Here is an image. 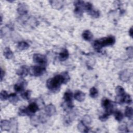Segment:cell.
Wrapping results in <instances>:
<instances>
[{"label": "cell", "mask_w": 133, "mask_h": 133, "mask_svg": "<svg viewBox=\"0 0 133 133\" xmlns=\"http://www.w3.org/2000/svg\"><path fill=\"white\" fill-rule=\"evenodd\" d=\"M70 80V76L66 72L61 74L57 75L55 77L49 78L46 82L47 87L52 91L58 90L62 84H65Z\"/></svg>", "instance_id": "obj_1"}, {"label": "cell", "mask_w": 133, "mask_h": 133, "mask_svg": "<svg viewBox=\"0 0 133 133\" xmlns=\"http://www.w3.org/2000/svg\"><path fill=\"white\" fill-rule=\"evenodd\" d=\"M115 37L112 36H110L94 41L93 47L96 50H100L103 47L113 45L115 43Z\"/></svg>", "instance_id": "obj_2"}, {"label": "cell", "mask_w": 133, "mask_h": 133, "mask_svg": "<svg viewBox=\"0 0 133 133\" xmlns=\"http://www.w3.org/2000/svg\"><path fill=\"white\" fill-rule=\"evenodd\" d=\"M46 71V68L44 66L35 65L32 66L29 69L30 74L34 76H39L43 75Z\"/></svg>", "instance_id": "obj_3"}, {"label": "cell", "mask_w": 133, "mask_h": 133, "mask_svg": "<svg viewBox=\"0 0 133 133\" xmlns=\"http://www.w3.org/2000/svg\"><path fill=\"white\" fill-rule=\"evenodd\" d=\"M84 4L85 3L83 1H77L74 2V14L77 17H81L82 16Z\"/></svg>", "instance_id": "obj_4"}, {"label": "cell", "mask_w": 133, "mask_h": 133, "mask_svg": "<svg viewBox=\"0 0 133 133\" xmlns=\"http://www.w3.org/2000/svg\"><path fill=\"white\" fill-rule=\"evenodd\" d=\"M33 60L35 63L42 66H44L47 63L46 57L39 54H34L33 56Z\"/></svg>", "instance_id": "obj_5"}, {"label": "cell", "mask_w": 133, "mask_h": 133, "mask_svg": "<svg viewBox=\"0 0 133 133\" xmlns=\"http://www.w3.org/2000/svg\"><path fill=\"white\" fill-rule=\"evenodd\" d=\"M38 110L39 108L37 104H36L35 102H32L28 105V107H25V115H32L36 111H38Z\"/></svg>", "instance_id": "obj_6"}, {"label": "cell", "mask_w": 133, "mask_h": 133, "mask_svg": "<svg viewBox=\"0 0 133 133\" xmlns=\"http://www.w3.org/2000/svg\"><path fill=\"white\" fill-rule=\"evenodd\" d=\"M63 99L65 101L67 107L69 108H72L73 107L72 103L73 94L71 91H66L63 96Z\"/></svg>", "instance_id": "obj_7"}, {"label": "cell", "mask_w": 133, "mask_h": 133, "mask_svg": "<svg viewBox=\"0 0 133 133\" xmlns=\"http://www.w3.org/2000/svg\"><path fill=\"white\" fill-rule=\"evenodd\" d=\"M26 85L27 83L26 81L23 79H21L14 86V89L17 92H22Z\"/></svg>", "instance_id": "obj_8"}, {"label": "cell", "mask_w": 133, "mask_h": 133, "mask_svg": "<svg viewBox=\"0 0 133 133\" xmlns=\"http://www.w3.org/2000/svg\"><path fill=\"white\" fill-rule=\"evenodd\" d=\"M29 72V69L26 65L21 66L17 71V74L21 77H24L26 76Z\"/></svg>", "instance_id": "obj_9"}, {"label": "cell", "mask_w": 133, "mask_h": 133, "mask_svg": "<svg viewBox=\"0 0 133 133\" xmlns=\"http://www.w3.org/2000/svg\"><path fill=\"white\" fill-rule=\"evenodd\" d=\"M56 110L55 107L52 104H49L46 105L45 108V113L48 116H51L54 114H55V113H56Z\"/></svg>", "instance_id": "obj_10"}, {"label": "cell", "mask_w": 133, "mask_h": 133, "mask_svg": "<svg viewBox=\"0 0 133 133\" xmlns=\"http://www.w3.org/2000/svg\"><path fill=\"white\" fill-rule=\"evenodd\" d=\"M28 6L25 4L20 3L19 4L17 8V11L20 15H23L26 14L28 12Z\"/></svg>", "instance_id": "obj_11"}, {"label": "cell", "mask_w": 133, "mask_h": 133, "mask_svg": "<svg viewBox=\"0 0 133 133\" xmlns=\"http://www.w3.org/2000/svg\"><path fill=\"white\" fill-rule=\"evenodd\" d=\"M74 98L77 101L82 102L84 101L85 98V94L80 90H77L75 92L74 95Z\"/></svg>", "instance_id": "obj_12"}, {"label": "cell", "mask_w": 133, "mask_h": 133, "mask_svg": "<svg viewBox=\"0 0 133 133\" xmlns=\"http://www.w3.org/2000/svg\"><path fill=\"white\" fill-rule=\"evenodd\" d=\"M119 77L122 81L124 82L127 81L130 77L129 72L128 70H123L121 72Z\"/></svg>", "instance_id": "obj_13"}, {"label": "cell", "mask_w": 133, "mask_h": 133, "mask_svg": "<svg viewBox=\"0 0 133 133\" xmlns=\"http://www.w3.org/2000/svg\"><path fill=\"white\" fill-rule=\"evenodd\" d=\"M11 123L7 120H2L1 122V128L3 130H8L10 129Z\"/></svg>", "instance_id": "obj_14"}, {"label": "cell", "mask_w": 133, "mask_h": 133, "mask_svg": "<svg viewBox=\"0 0 133 133\" xmlns=\"http://www.w3.org/2000/svg\"><path fill=\"white\" fill-rule=\"evenodd\" d=\"M69 56V54L68 50L64 49L62 50L61 52H60L59 55V58L60 61H63L66 60L68 58Z\"/></svg>", "instance_id": "obj_15"}, {"label": "cell", "mask_w": 133, "mask_h": 133, "mask_svg": "<svg viewBox=\"0 0 133 133\" xmlns=\"http://www.w3.org/2000/svg\"><path fill=\"white\" fill-rule=\"evenodd\" d=\"M82 37L85 40L89 41L91 39H92L93 35H92L91 32L90 31H89V30H85L83 32Z\"/></svg>", "instance_id": "obj_16"}, {"label": "cell", "mask_w": 133, "mask_h": 133, "mask_svg": "<svg viewBox=\"0 0 133 133\" xmlns=\"http://www.w3.org/2000/svg\"><path fill=\"white\" fill-rule=\"evenodd\" d=\"M17 46L18 49H19L20 50H23L28 49L29 47V45L26 42L21 41L18 43Z\"/></svg>", "instance_id": "obj_17"}, {"label": "cell", "mask_w": 133, "mask_h": 133, "mask_svg": "<svg viewBox=\"0 0 133 133\" xmlns=\"http://www.w3.org/2000/svg\"><path fill=\"white\" fill-rule=\"evenodd\" d=\"M9 101L12 104H16L19 100V98L17 96V95L15 94V93H12L10 94L8 96V98Z\"/></svg>", "instance_id": "obj_18"}, {"label": "cell", "mask_w": 133, "mask_h": 133, "mask_svg": "<svg viewBox=\"0 0 133 133\" xmlns=\"http://www.w3.org/2000/svg\"><path fill=\"white\" fill-rule=\"evenodd\" d=\"M77 128L81 132H87L88 131V128L87 126L82 121H81L78 123L77 125Z\"/></svg>", "instance_id": "obj_19"}, {"label": "cell", "mask_w": 133, "mask_h": 133, "mask_svg": "<svg viewBox=\"0 0 133 133\" xmlns=\"http://www.w3.org/2000/svg\"><path fill=\"white\" fill-rule=\"evenodd\" d=\"M3 54L6 59H11L13 56V52L9 47H6L4 49Z\"/></svg>", "instance_id": "obj_20"}, {"label": "cell", "mask_w": 133, "mask_h": 133, "mask_svg": "<svg viewBox=\"0 0 133 133\" xmlns=\"http://www.w3.org/2000/svg\"><path fill=\"white\" fill-rule=\"evenodd\" d=\"M114 115L115 118L118 122H121L123 118V114L121 111L119 110H116L114 111Z\"/></svg>", "instance_id": "obj_21"}, {"label": "cell", "mask_w": 133, "mask_h": 133, "mask_svg": "<svg viewBox=\"0 0 133 133\" xmlns=\"http://www.w3.org/2000/svg\"><path fill=\"white\" fill-rule=\"evenodd\" d=\"M132 114H133L132 108L131 107H127L125 110V116L127 117H128L129 119H131L132 117Z\"/></svg>", "instance_id": "obj_22"}, {"label": "cell", "mask_w": 133, "mask_h": 133, "mask_svg": "<svg viewBox=\"0 0 133 133\" xmlns=\"http://www.w3.org/2000/svg\"><path fill=\"white\" fill-rule=\"evenodd\" d=\"M31 94V91L28 90L26 91H23L22 92H21V96L23 99L28 100L30 98Z\"/></svg>", "instance_id": "obj_23"}, {"label": "cell", "mask_w": 133, "mask_h": 133, "mask_svg": "<svg viewBox=\"0 0 133 133\" xmlns=\"http://www.w3.org/2000/svg\"><path fill=\"white\" fill-rule=\"evenodd\" d=\"M90 96L92 98H95L98 97V91L95 87H92L90 89Z\"/></svg>", "instance_id": "obj_24"}, {"label": "cell", "mask_w": 133, "mask_h": 133, "mask_svg": "<svg viewBox=\"0 0 133 133\" xmlns=\"http://www.w3.org/2000/svg\"><path fill=\"white\" fill-rule=\"evenodd\" d=\"M50 3H51V5L54 6V7L56 8H60L62 6L61 1H51Z\"/></svg>", "instance_id": "obj_25"}, {"label": "cell", "mask_w": 133, "mask_h": 133, "mask_svg": "<svg viewBox=\"0 0 133 133\" xmlns=\"http://www.w3.org/2000/svg\"><path fill=\"white\" fill-rule=\"evenodd\" d=\"M8 95L7 92L5 90H2L1 92V94H0V98L1 100L2 101L4 100H6L7 99H8Z\"/></svg>", "instance_id": "obj_26"}, {"label": "cell", "mask_w": 133, "mask_h": 133, "mask_svg": "<svg viewBox=\"0 0 133 133\" xmlns=\"http://www.w3.org/2000/svg\"><path fill=\"white\" fill-rule=\"evenodd\" d=\"M88 14L90 16H92L93 17H95V18H98L100 16L99 12L97 10H96L94 9H92L90 11H89L88 12Z\"/></svg>", "instance_id": "obj_27"}, {"label": "cell", "mask_w": 133, "mask_h": 133, "mask_svg": "<svg viewBox=\"0 0 133 133\" xmlns=\"http://www.w3.org/2000/svg\"><path fill=\"white\" fill-rule=\"evenodd\" d=\"M91 119L90 117V116L88 115H86L84 116L83 118V121L82 122L86 125H88L89 124H90L91 123Z\"/></svg>", "instance_id": "obj_28"}, {"label": "cell", "mask_w": 133, "mask_h": 133, "mask_svg": "<svg viewBox=\"0 0 133 133\" xmlns=\"http://www.w3.org/2000/svg\"><path fill=\"white\" fill-rule=\"evenodd\" d=\"M131 98L130 96V95H125L124 98V103H126L127 104H130L131 103Z\"/></svg>", "instance_id": "obj_29"}, {"label": "cell", "mask_w": 133, "mask_h": 133, "mask_svg": "<svg viewBox=\"0 0 133 133\" xmlns=\"http://www.w3.org/2000/svg\"><path fill=\"white\" fill-rule=\"evenodd\" d=\"M110 115V114H109L108 113L105 112L104 114H103V115H101L99 116V119L102 122L103 121H105L109 117V116Z\"/></svg>", "instance_id": "obj_30"}, {"label": "cell", "mask_w": 133, "mask_h": 133, "mask_svg": "<svg viewBox=\"0 0 133 133\" xmlns=\"http://www.w3.org/2000/svg\"><path fill=\"white\" fill-rule=\"evenodd\" d=\"M119 130L121 131H124V132H128V131L127 130V126L124 124H122L118 128Z\"/></svg>", "instance_id": "obj_31"}, {"label": "cell", "mask_w": 133, "mask_h": 133, "mask_svg": "<svg viewBox=\"0 0 133 133\" xmlns=\"http://www.w3.org/2000/svg\"><path fill=\"white\" fill-rule=\"evenodd\" d=\"M4 75H5V72H4V71L2 69H1V81H2Z\"/></svg>", "instance_id": "obj_32"}, {"label": "cell", "mask_w": 133, "mask_h": 133, "mask_svg": "<svg viewBox=\"0 0 133 133\" xmlns=\"http://www.w3.org/2000/svg\"><path fill=\"white\" fill-rule=\"evenodd\" d=\"M132 47H130L129 48V57L132 58Z\"/></svg>", "instance_id": "obj_33"}, {"label": "cell", "mask_w": 133, "mask_h": 133, "mask_svg": "<svg viewBox=\"0 0 133 133\" xmlns=\"http://www.w3.org/2000/svg\"><path fill=\"white\" fill-rule=\"evenodd\" d=\"M129 35L132 37V35H133V32H132V28L131 27L130 30H129Z\"/></svg>", "instance_id": "obj_34"}]
</instances>
